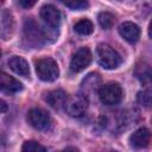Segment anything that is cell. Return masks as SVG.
Returning a JSON list of instances; mask_svg holds the SVG:
<instances>
[{"mask_svg": "<svg viewBox=\"0 0 152 152\" xmlns=\"http://www.w3.org/2000/svg\"><path fill=\"white\" fill-rule=\"evenodd\" d=\"M14 30V20L13 15L10 11H4L0 19V36L2 39L7 40L12 37Z\"/></svg>", "mask_w": 152, "mask_h": 152, "instance_id": "7c38bea8", "label": "cell"}, {"mask_svg": "<svg viewBox=\"0 0 152 152\" xmlns=\"http://www.w3.org/2000/svg\"><path fill=\"white\" fill-rule=\"evenodd\" d=\"M36 72L38 77L44 82H52L58 78L59 69L55 59L45 57L36 63Z\"/></svg>", "mask_w": 152, "mask_h": 152, "instance_id": "7a4b0ae2", "label": "cell"}, {"mask_svg": "<svg viewBox=\"0 0 152 152\" xmlns=\"http://www.w3.org/2000/svg\"><path fill=\"white\" fill-rule=\"evenodd\" d=\"M7 109H8L7 103H6L4 100H1V99H0V114H2V113H5V112H7Z\"/></svg>", "mask_w": 152, "mask_h": 152, "instance_id": "603a6c76", "label": "cell"}, {"mask_svg": "<svg viewBox=\"0 0 152 152\" xmlns=\"http://www.w3.org/2000/svg\"><path fill=\"white\" fill-rule=\"evenodd\" d=\"M88 104H89L88 97L83 94H78V95H74V96H68L64 107L69 115L81 116L86 113Z\"/></svg>", "mask_w": 152, "mask_h": 152, "instance_id": "277c9868", "label": "cell"}, {"mask_svg": "<svg viewBox=\"0 0 152 152\" xmlns=\"http://www.w3.org/2000/svg\"><path fill=\"white\" fill-rule=\"evenodd\" d=\"M24 37L28 42V44L33 46H40L44 42V33L39 28L38 24L32 20L27 19L24 25Z\"/></svg>", "mask_w": 152, "mask_h": 152, "instance_id": "8992f818", "label": "cell"}, {"mask_svg": "<svg viewBox=\"0 0 152 152\" xmlns=\"http://www.w3.org/2000/svg\"><path fill=\"white\" fill-rule=\"evenodd\" d=\"M91 62V52L88 48H80L71 58L70 70L72 72H80L84 70Z\"/></svg>", "mask_w": 152, "mask_h": 152, "instance_id": "52a82bcc", "label": "cell"}, {"mask_svg": "<svg viewBox=\"0 0 152 152\" xmlns=\"http://www.w3.org/2000/svg\"><path fill=\"white\" fill-rule=\"evenodd\" d=\"M74 30H75L78 34L88 36V34L93 33V31H94V25H93V23H91L89 19H81V20H78V21L75 24Z\"/></svg>", "mask_w": 152, "mask_h": 152, "instance_id": "2e32d148", "label": "cell"}, {"mask_svg": "<svg viewBox=\"0 0 152 152\" xmlns=\"http://www.w3.org/2000/svg\"><path fill=\"white\" fill-rule=\"evenodd\" d=\"M40 17L52 28H57L62 20V14L59 10L53 5H44L40 8Z\"/></svg>", "mask_w": 152, "mask_h": 152, "instance_id": "ba28073f", "label": "cell"}, {"mask_svg": "<svg viewBox=\"0 0 152 152\" xmlns=\"http://www.w3.org/2000/svg\"><path fill=\"white\" fill-rule=\"evenodd\" d=\"M27 121L28 124L38 129V131H46L51 126V118L50 115L40 108H32L27 113Z\"/></svg>", "mask_w": 152, "mask_h": 152, "instance_id": "5b68a950", "label": "cell"}, {"mask_svg": "<svg viewBox=\"0 0 152 152\" xmlns=\"http://www.w3.org/2000/svg\"><path fill=\"white\" fill-rule=\"evenodd\" d=\"M8 65L10 68L18 75L27 77L30 75V66L28 63L26 62V59H24L20 56H13L10 61H8Z\"/></svg>", "mask_w": 152, "mask_h": 152, "instance_id": "5bb4252c", "label": "cell"}, {"mask_svg": "<svg viewBox=\"0 0 152 152\" xmlns=\"http://www.w3.org/2000/svg\"><path fill=\"white\" fill-rule=\"evenodd\" d=\"M61 1L63 2V5H65L70 10H75V11L86 10L89 6L87 0H61Z\"/></svg>", "mask_w": 152, "mask_h": 152, "instance_id": "ac0fdd59", "label": "cell"}, {"mask_svg": "<svg viewBox=\"0 0 152 152\" xmlns=\"http://www.w3.org/2000/svg\"><path fill=\"white\" fill-rule=\"evenodd\" d=\"M97 20L102 28L109 30L113 27V25L115 23V17H114V14H112L109 12H101L97 17Z\"/></svg>", "mask_w": 152, "mask_h": 152, "instance_id": "e0dca14e", "label": "cell"}, {"mask_svg": "<svg viewBox=\"0 0 152 152\" xmlns=\"http://www.w3.org/2000/svg\"><path fill=\"white\" fill-rule=\"evenodd\" d=\"M66 99H68V94L62 89L51 90L46 93L44 96V100L48 102V104H50L55 109H61L62 107H64Z\"/></svg>", "mask_w": 152, "mask_h": 152, "instance_id": "8fae6325", "label": "cell"}, {"mask_svg": "<svg viewBox=\"0 0 152 152\" xmlns=\"http://www.w3.org/2000/svg\"><path fill=\"white\" fill-rule=\"evenodd\" d=\"M122 89L120 84L115 82H109L103 84L99 89V97L100 101L106 106H115L121 102L122 100Z\"/></svg>", "mask_w": 152, "mask_h": 152, "instance_id": "3957f363", "label": "cell"}, {"mask_svg": "<svg viewBox=\"0 0 152 152\" xmlns=\"http://www.w3.org/2000/svg\"><path fill=\"white\" fill-rule=\"evenodd\" d=\"M4 4V0H0V7H1V5Z\"/></svg>", "mask_w": 152, "mask_h": 152, "instance_id": "cb8c5ba5", "label": "cell"}, {"mask_svg": "<svg viewBox=\"0 0 152 152\" xmlns=\"http://www.w3.org/2000/svg\"><path fill=\"white\" fill-rule=\"evenodd\" d=\"M96 55L99 63L104 69H115L122 62L118 51L108 44H100L96 49Z\"/></svg>", "mask_w": 152, "mask_h": 152, "instance_id": "6da1fadb", "label": "cell"}, {"mask_svg": "<svg viewBox=\"0 0 152 152\" xmlns=\"http://www.w3.org/2000/svg\"><path fill=\"white\" fill-rule=\"evenodd\" d=\"M21 150H23L24 152H40V151L44 152V151H46V147L43 146V145H40V144L37 142V141L30 140V141L24 142Z\"/></svg>", "mask_w": 152, "mask_h": 152, "instance_id": "d6986e66", "label": "cell"}, {"mask_svg": "<svg viewBox=\"0 0 152 152\" xmlns=\"http://www.w3.org/2000/svg\"><path fill=\"white\" fill-rule=\"evenodd\" d=\"M145 65H146V64H144V65H138L135 74H137V77L140 80V82H141V83H150V80H151L150 66L147 65V66H146V69H145V71H144Z\"/></svg>", "mask_w": 152, "mask_h": 152, "instance_id": "ffe728a7", "label": "cell"}, {"mask_svg": "<svg viewBox=\"0 0 152 152\" xmlns=\"http://www.w3.org/2000/svg\"><path fill=\"white\" fill-rule=\"evenodd\" d=\"M137 100H138L139 104L148 108L150 104H151V91H150V89H145V90L139 91L138 95H137Z\"/></svg>", "mask_w": 152, "mask_h": 152, "instance_id": "44dd1931", "label": "cell"}, {"mask_svg": "<svg viewBox=\"0 0 152 152\" xmlns=\"http://www.w3.org/2000/svg\"><path fill=\"white\" fill-rule=\"evenodd\" d=\"M38 0H17V2L19 4V6H21L23 8H30L32 6L36 5Z\"/></svg>", "mask_w": 152, "mask_h": 152, "instance_id": "7402d4cb", "label": "cell"}, {"mask_svg": "<svg viewBox=\"0 0 152 152\" xmlns=\"http://www.w3.org/2000/svg\"><path fill=\"white\" fill-rule=\"evenodd\" d=\"M23 90V84L15 80L14 77L10 76L8 74L0 71V91L6 94H14Z\"/></svg>", "mask_w": 152, "mask_h": 152, "instance_id": "30bf717a", "label": "cell"}, {"mask_svg": "<svg viewBox=\"0 0 152 152\" xmlns=\"http://www.w3.org/2000/svg\"><path fill=\"white\" fill-rule=\"evenodd\" d=\"M0 57H1V51H0Z\"/></svg>", "mask_w": 152, "mask_h": 152, "instance_id": "d4e9b609", "label": "cell"}, {"mask_svg": "<svg viewBox=\"0 0 152 152\" xmlns=\"http://www.w3.org/2000/svg\"><path fill=\"white\" fill-rule=\"evenodd\" d=\"M101 87V78L97 74H89L82 82V90L86 93H93V91H99ZM83 94V95H84Z\"/></svg>", "mask_w": 152, "mask_h": 152, "instance_id": "9a60e30c", "label": "cell"}, {"mask_svg": "<svg viewBox=\"0 0 152 152\" xmlns=\"http://www.w3.org/2000/svg\"><path fill=\"white\" fill-rule=\"evenodd\" d=\"M119 33L128 43H137L140 38V27L132 21H125L119 26Z\"/></svg>", "mask_w": 152, "mask_h": 152, "instance_id": "9c48e42d", "label": "cell"}, {"mask_svg": "<svg viewBox=\"0 0 152 152\" xmlns=\"http://www.w3.org/2000/svg\"><path fill=\"white\" fill-rule=\"evenodd\" d=\"M150 140H151V133L147 128L145 127H141V128H138L131 137H129V142L133 147L135 148H142V147H146L148 144H150Z\"/></svg>", "mask_w": 152, "mask_h": 152, "instance_id": "4fadbf2b", "label": "cell"}]
</instances>
